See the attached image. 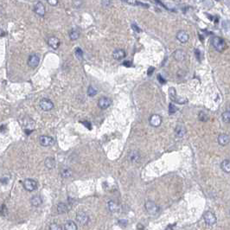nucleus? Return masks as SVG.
I'll return each mask as SVG.
<instances>
[{"mask_svg": "<svg viewBox=\"0 0 230 230\" xmlns=\"http://www.w3.org/2000/svg\"><path fill=\"white\" fill-rule=\"evenodd\" d=\"M123 2H128V0H121Z\"/></svg>", "mask_w": 230, "mask_h": 230, "instance_id": "a18cd8bd", "label": "nucleus"}, {"mask_svg": "<svg viewBox=\"0 0 230 230\" xmlns=\"http://www.w3.org/2000/svg\"><path fill=\"white\" fill-rule=\"evenodd\" d=\"M157 80H159V82H160L161 84H164V83L166 82V81H165V80H164V79L162 77V75H157Z\"/></svg>", "mask_w": 230, "mask_h": 230, "instance_id": "c9c22d12", "label": "nucleus"}, {"mask_svg": "<svg viewBox=\"0 0 230 230\" xmlns=\"http://www.w3.org/2000/svg\"><path fill=\"white\" fill-rule=\"evenodd\" d=\"M113 57L117 61L122 60L125 57V50H123L121 48L115 49L113 53Z\"/></svg>", "mask_w": 230, "mask_h": 230, "instance_id": "4468645a", "label": "nucleus"}, {"mask_svg": "<svg viewBox=\"0 0 230 230\" xmlns=\"http://www.w3.org/2000/svg\"><path fill=\"white\" fill-rule=\"evenodd\" d=\"M68 211H69V207H68V205L66 203L61 202V203L58 204V206H57V212L59 214H64V213H67Z\"/></svg>", "mask_w": 230, "mask_h": 230, "instance_id": "aec40b11", "label": "nucleus"}, {"mask_svg": "<svg viewBox=\"0 0 230 230\" xmlns=\"http://www.w3.org/2000/svg\"><path fill=\"white\" fill-rule=\"evenodd\" d=\"M75 56L79 60H82L83 59V51L80 48H75Z\"/></svg>", "mask_w": 230, "mask_h": 230, "instance_id": "cd10ccee", "label": "nucleus"}, {"mask_svg": "<svg viewBox=\"0 0 230 230\" xmlns=\"http://www.w3.org/2000/svg\"><path fill=\"white\" fill-rule=\"evenodd\" d=\"M136 4L141 5L142 7H145V8H148V7H149V5H148L147 4H143V3H140V2H136Z\"/></svg>", "mask_w": 230, "mask_h": 230, "instance_id": "ea45409f", "label": "nucleus"}, {"mask_svg": "<svg viewBox=\"0 0 230 230\" xmlns=\"http://www.w3.org/2000/svg\"><path fill=\"white\" fill-rule=\"evenodd\" d=\"M47 2L52 6H55L58 4V0H47Z\"/></svg>", "mask_w": 230, "mask_h": 230, "instance_id": "f704fd0d", "label": "nucleus"}, {"mask_svg": "<svg viewBox=\"0 0 230 230\" xmlns=\"http://www.w3.org/2000/svg\"><path fill=\"white\" fill-rule=\"evenodd\" d=\"M149 121H150V125H151L152 126L157 127V126H159V125H161V123H162V118H161V116L158 115V114H153V115L151 116Z\"/></svg>", "mask_w": 230, "mask_h": 230, "instance_id": "9d476101", "label": "nucleus"}, {"mask_svg": "<svg viewBox=\"0 0 230 230\" xmlns=\"http://www.w3.org/2000/svg\"><path fill=\"white\" fill-rule=\"evenodd\" d=\"M132 30H133V31H136V32H138V33H139V32H141V30L138 28V26L135 25V24H132Z\"/></svg>", "mask_w": 230, "mask_h": 230, "instance_id": "e433bc0d", "label": "nucleus"}, {"mask_svg": "<svg viewBox=\"0 0 230 230\" xmlns=\"http://www.w3.org/2000/svg\"><path fill=\"white\" fill-rule=\"evenodd\" d=\"M23 188L28 190V191H34L35 189H36L37 188V183L33 180V179H26L23 183Z\"/></svg>", "mask_w": 230, "mask_h": 230, "instance_id": "423d86ee", "label": "nucleus"}, {"mask_svg": "<svg viewBox=\"0 0 230 230\" xmlns=\"http://www.w3.org/2000/svg\"><path fill=\"white\" fill-rule=\"evenodd\" d=\"M221 119L223 122L230 123V108H229L221 114Z\"/></svg>", "mask_w": 230, "mask_h": 230, "instance_id": "393cba45", "label": "nucleus"}, {"mask_svg": "<svg viewBox=\"0 0 230 230\" xmlns=\"http://www.w3.org/2000/svg\"><path fill=\"white\" fill-rule=\"evenodd\" d=\"M177 39L182 43H185L189 41V35L186 31H180L177 32Z\"/></svg>", "mask_w": 230, "mask_h": 230, "instance_id": "ddd939ff", "label": "nucleus"}, {"mask_svg": "<svg viewBox=\"0 0 230 230\" xmlns=\"http://www.w3.org/2000/svg\"><path fill=\"white\" fill-rule=\"evenodd\" d=\"M87 128H88V129H91V124L89 122H88V121H83V122H81Z\"/></svg>", "mask_w": 230, "mask_h": 230, "instance_id": "58836bf2", "label": "nucleus"}, {"mask_svg": "<svg viewBox=\"0 0 230 230\" xmlns=\"http://www.w3.org/2000/svg\"><path fill=\"white\" fill-rule=\"evenodd\" d=\"M112 104V100L108 97H102L98 101V106L100 109H107Z\"/></svg>", "mask_w": 230, "mask_h": 230, "instance_id": "6e6552de", "label": "nucleus"}, {"mask_svg": "<svg viewBox=\"0 0 230 230\" xmlns=\"http://www.w3.org/2000/svg\"><path fill=\"white\" fill-rule=\"evenodd\" d=\"M97 93V89L93 86H89L88 88V95L90 97H93Z\"/></svg>", "mask_w": 230, "mask_h": 230, "instance_id": "c85d7f7f", "label": "nucleus"}, {"mask_svg": "<svg viewBox=\"0 0 230 230\" xmlns=\"http://www.w3.org/2000/svg\"><path fill=\"white\" fill-rule=\"evenodd\" d=\"M145 210L147 211V213L151 215H157V212L159 211V208H158V206H157L155 202H151V201H148V202H145Z\"/></svg>", "mask_w": 230, "mask_h": 230, "instance_id": "f03ea898", "label": "nucleus"}, {"mask_svg": "<svg viewBox=\"0 0 230 230\" xmlns=\"http://www.w3.org/2000/svg\"><path fill=\"white\" fill-rule=\"evenodd\" d=\"M211 44L215 48V50H217L218 52H222L226 48L225 41L220 36H214L211 39Z\"/></svg>", "mask_w": 230, "mask_h": 230, "instance_id": "f257e3e1", "label": "nucleus"}, {"mask_svg": "<svg viewBox=\"0 0 230 230\" xmlns=\"http://www.w3.org/2000/svg\"><path fill=\"white\" fill-rule=\"evenodd\" d=\"M108 209L111 212L114 213V212H117L119 210V206L115 202L110 201V202H108Z\"/></svg>", "mask_w": 230, "mask_h": 230, "instance_id": "4be33fe9", "label": "nucleus"}, {"mask_svg": "<svg viewBox=\"0 0 230 230\" xmlns=\"http://www.w3.org/2000/svg\"><path fill=\"white\" fill-rule=\"evenodd\" d=\"M45 165L48 169H53L56 166V161L53 157H48L45 160Z\"/></svg>", "mask_w": 230, "mask_h": 230, "instance_id": "5701e85b", "label": "nucleus"}, {"mask_svg": "<svg viewBox=\"0 0 230 230\" xmlns=\"http://www.w3.org/2000/svg\"><path fill=\"white\" fill-rule=\"evenodd\" d=\"M71 175H72V171L69 169H63L61 171V176L64 178H68L71 177Z\"/></svg>", "mask_w": 230, "mask_h": 230, "instance_id": "bb28decb", "label": "nucleus"}, {"mask_svg": "<svg viewBox=\"0 0 230 230\" xmlns=\"http://www.w3.org/2000/svg\"><path fill=\"white\" fill-rule=\"evenodd\" d=\"M203 219H204L205 222L208 225H209V226L215 225V223H216V216L210 211H207L203 215Z\"/></svg>", "mask_w": 230, "mask_h": 230, "instance_id": "39448f33", "label": "nucleus"}, {"mask_svg": "<svg viewBox=\"0 0 230 230\" xmlns=\"http://www.w3.org/2000/svg\"><path fill=\"white\" fill-rule=\"evenodd\" d=\"M230 142V136L226 134V133H222L220 134L218 137V143L221 145H227Z\"/></svg>", "mask_w": 230, "mask_h": 230, "instance_id": "dca6fc26", "label": "nucleus"}, {"mask_svg": "<svg viewBox=\"0 0 230 230\" xmlns=\"http://www.w3.org/2000/svg\"><path fill=\"white\" fill-rule=\"evenodd\" d=\"M173 56L177 61H183L186 58V53L182 49H177L174 52Z\"/></svg>", "mask_w": 230, "mask_h": 230, "instance_id": "2eb2a0df", "label": "nucleus"}, {"mask_svg": "<svg viewBox=\"0 0 230 230\" xmlns=\"http://www.w3.org/2000/svg\"><path fill=\"white\" fill-rule=\"evenodd\" d=\"M31 205L34 206V207H38L40 206L42 203H43V199L40 196L36 195V196H34L31 199Z\"/></svg>", "mask_w": 230, "mask_h": 230, "instance_id": "a211bd4d", "label": "nucleus"}, {"mask_svg": "<svg viewBox=\"0 0 230 230\" xmlns=\"http://www.w3.org/2000/svg\"><path fill=\"white\" fill-rule=\"evenodd\" d=\"M198 117H199V120L201 121H207L208 119H209V116L204 112H200Z\"/></svg>", "mask_w": 230, "mask_h": 230, "instance_id": "7c9ffc66", "label": "nucleus"}, {"mask_svg": "<svg viewBox=\"0 0 230 230\" xmlns=\"http://www.w3.org/2000/svg\"><path fill=\"white\" fill-rule=\"evenodd\" d=\"M154 71V68L153 67H151V68H149V69H148V72H147V74H148V75H151V74H152Z\"/></svg>", "mask_w": 230, "mask_h": 230, "instance_id": "37998d69", "label": "nucleus"}, {"mask_svg": "<svg viewBox=\"0 0 230 230\" xmlns=\"http://www.w3.org/2000/svg\"><path fill=\"white\" fill-rule=\"evenodd\" d=\"M221 169H223L225 172L229 173L230 172V161L229 160H224L222 161L221 164Z\"/></svg>", "mask_w": 230, "mask_h": 230, "instance_id": "b1692460", "label": "nucleus"}, {"mask_svg": "<svg viewBox=\"0 0 230 230\" xmlns=\"http://www.w3.org/2000/svg\"><path fill=\"white\" fill-rule=\"evenodd\" d=\"M123 65H124V66H126V67H131L132 63H131V61H125L123 62Z\"/></svg>", "mask_w": 230, "mask_h": 230, "instance_id": "79ce46f5", "label": "nucleus"}, {"mask_svg": "<svg viewBox=\"0 0 230 230\" xmlns=\"http://www.w3.org/2000/svg\"><path fill=\"white\" fill-rule=\"evenodd\" d=\"M48 44L53 49H57L60 46V40L56 36H51L48 40Z\"/></svg>", "mask_w": 230, "mask_h": 230, "instance_id": "f8f14e48", "label": "nucleus"}, {"mask_svg": "<svg viewBox=\"0 0 230 230\" xmlns=\"http://www.w3.org/2000/svg\"><path fill=\"white\" fill-rule=\"evenodd\" d=\"M166 230H172V226H171V225L168 226V228L166 229Z\"/></svg>", "mask_w": 230, "mask_h": 230, "instance_id": "c03bdc74", "label": "nucleus"}, {"mask_svg": "<svg viewBox=\"0 0 230 230\" xmlns=\"http://www.w3.org/2000/svg\"><path fill=\"white\" fill-rule=\"evenodd\" d=\"M39 62H40V57L39 56H37L36 54H32L29 57V60H28V65L32 68H36L38 65H39Z\"/></svg>", "mask_w": 230, "mask_h": 230, "instance_id": "0eeeda50", "label": "nucleus"}, {"mask_svg": "<svg viewBox=\"0 0 230 230\" xmlns=\"http://www.w3.org/2000/svg\"><path fill=\"white\" fill-rule=\"evenodd\" d=\"M34 11L38 16H43L45 15V7L41 2H38V3L36 4V5L34 7Z\"/></svg>", "mask_w": 230, "mask_h": 230, "instance_id": "9b49d317", "label": "nucleus"}, {"mask_svg": "<svg viewBox=\"0 0 230 230\" xmlns=\"http://www.w3.org/2000/svg\"><path fill=\"white\" fill-rule=\"evenodd\" d=\"M195 54H196V56L197 58L198 59V61H200V55H201V52L199 51V49H195Z\"/></svg>", "mask_w": 230, "mask_h": 230, "instance_id": "4c0bfd02", "label": "nucleus"}, {"mask_svg": "<svg viewBox=\"0 0 230 230\" xmlns=\"http://www.w3.org/2000/svg\"><path fill=\"white\" fill-rule=\"evenodd\" d=\"M76 220L80 225H87L89 222V216L87 213L83 211H80L77 213Z\"/></svg>", "mask_w": 230, "mask_h": 230, "instance_id": "7ed1b4c3", "label": "nucleus"}, {"mask_svg": "<svg viewBox=\"0 0 230 230\" xmlns=\"http://www.w3.org/2000/svg\"><path fill=\"white\" fill-rule=\"evenodd\" d=\"M49 230H62V229L57 223H51L49 225Z\"/></svg>", "mask_w": 230, "mask_h": 230, "instance_id": "2f4dec72", "label": "nucleus"}, {"mask_svg": "<svg viewBox=\"0 0 230 230\" xmlns=\"http://www.w3.org/2000/svg\"><path fill=\"white\" fill-rule=\"evenodd\" d=\"M40 144L43 146H50L55 144L54 138L50 136H41L40 137Z\"/></svg>", "mask_w": 230, "mask_h": 230, "instance_id": "1a4fd4ad", "label": "nucleus"}, {"mask_svg": "<svg viewBox=\"0 0 230 230\" xmlns=\"http://www.w3.org/2000/svg\"><path fill=\"white\" fill-rule=\"evenodd\" d=\"M128 158L131 162H138L140 158L139 153L137 151H132L128 155Z\"/></svg>", "mask_w": 230, "mask_h": 230, "instance_id": "6ab92c4d", "label": "nucleus"}, {"mask_svg": "<svg viewBox=\"0 0 230 230\" xmlns=\"http://www.w3.org/2000/svg\"><path fill=\"white\" fill-rule=\"evenodd\" d=\"M175 132H176V135L177 138H183L186 133V129L184 125H177V127L175 129Z\"/></svg>", "mask_w": 230, "mask_h": 230, "instance_id": "f3484780", "label": "nucleus"}, {"mask_svg": "<svg viewBox=\"0 0 230 230\" xmlns=\"http://www.w3.org/2000/svg\"><path fill=\"white\" fill-rule=\"evenodd\" d=\"M177 111V108L174 105V104H172V103H170L169 105V114H173V113H175Z\"/></svg>", "mask_w": 230, "mask_h": 230, "instance_id": "473e14b6", "label": "nucleus"}, {"mask_svg": "<svg viewBox=\"0 0 230 230\" xmlns=\"http://www.w3.org/2000/svg\"><path fill=\"white\" fill-rule=\"evenodd\" d=\"M169 93L170 98H171V100H174V101H177V100L178 98H177V93H176V90H175V88H170L169 89Z\"/></svg>", "mask_w": 230, "mask_h": 230, "instance_id": "c756f323", "label": "nucleus"}, {"mask_svg": "<svg viewBox=\"0 0 230 230\" xmlns=\"http://www.w3.org/2000/svg\"><path fill=\"white\" fill-rule=\"evenodd\" d=\"M65 230H77V225L73 221H68L64 225Z\"/></svg>", "mask_w": 230, "mask_h": 230, "instance_id": "412c9836", "label": "nucleus"}, {"mask_svg": "<svg viewBox=\"0 0 230 230\" xmlns=\"http://www.w3.org/2000/svg\"><path fill=\"white\" fill-rule=\"evenodd\" d=\"M82 5V0H74V6L80 8Z\"/></svg>", "mask_w": 230, "mask_h": 230, "instance_id": "72a5a7b5", "label": "nucleus"}, {"mask_svg": "<svg viewBox=\"0 0 230 230\" xmlns=\"http://www.w3.org/2000/svg\"><path fill=\"white\" fill-rule=\"evenodd\" d=\"M40 108H42L43 111H50L52 110L53 108H54V104L53 102L49 100V99H46V98H43L40 100Z\"/></svg>", "mask_w": 230, "mask_h": 230, "instance_id": "20e7f679", "label": "nucleus"}, {"mask_svg": "<svg viewBox=\"0 0 230 230\" xmlns=\"http://www.w3.org/2000/svg\"><path fill=\"white\" fill-rule=\"evenodd\" d=\"M102 4H103L104 6L108 7V6H109V4H110V1H109V0H102Z\"/></svg>", "mask_w": 230, "mask_h": 230, "instance_id": "a19ab883", "label": "nucleus"}, {"mask_svg": "<svg viewBox=\"0 0 230 230\" xmlns=\"http://www.w3.org/2000/svg\"><path fill=\"white\" fill-rule=\"evenodd\" d=\"M69 37L72 41H75L80 37V32L76 30H72L69 32Z\"/></svg>", "mask_w": 230, "mask_h": 230, "instance_id": "a878e982", "label": "nucleus"}]
</instances>
